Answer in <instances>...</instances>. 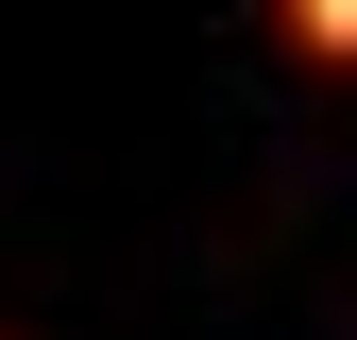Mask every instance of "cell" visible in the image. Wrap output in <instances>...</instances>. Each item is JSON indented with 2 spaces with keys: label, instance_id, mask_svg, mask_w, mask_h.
I'll list each match as a JSON object with an SVG mask.
<instances>
[{
  "label": "cell",
  "instance_id": "1",
  "mask_svg": "<svg viewBox=\"0 0 357 340\" xmlns=\"http://www.w3.org/2000/svg\"><path fill=\"white\" fill-rule=\"evenodd\" d=\"M289 34H306V52H340V68H357V0H289Z\"/></svg>",
  "mask_w": 357,
  "mask_h": 340
}]
</instances>
